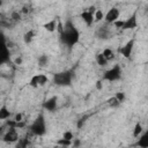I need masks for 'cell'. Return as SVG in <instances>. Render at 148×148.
Here are the masks:
<instances>
[{"label":"cell","instance_id":"1","mask_svg":"<svg viewBox=\"0 0 148 148\" xmlns=\"http://www.w3.org/2000/svg\"><path fill=\"white\" fill-rule=\"evenodd\" d=\"M60 35H61L62 42L68 46H73L74 44H76L77 40H79V37H80V34H79L77 29L73 25V23L71 21H67L65 23Z\"/></svg>","mask_w":148,"mask_h":148},{"label":"cell","instance_id":"2","mask_svg":"<svg viewBox=\"0 0 148 148\" xmlns=\"http://www.w3.org/2000/svg\"><path fill=\"white\" fill-rule=\"evenodd\" d=\"M30 132L37 136H43L46 133V121L43 114H39L30 125Z\"/></svg>","mask_w":148,"mask_h":148},{"label":"cell","instance_id":"3","mask_svg":"<svg viewBox=\"0 0 148 148\" xmlns=\"http://www.w3.org/2000/svg\"><path fill=\"white\" fill-rule=\"evenodd\" d=\"M72 80H73V74L69 71H64L53 75V82L57 86H61V87L69 86L72 83Z\"/></svg>","mask_w":148,"mask_h":148},{"label":"cell","instance_id":"4","mask_svg":"<svg viewBox=\"0 0 148 148\" xmlns=\"http://www.w3.org/2000/svg\"><path fill=\"white\" fill-rule=\"evenodd\" d=\"M120 77H121V68H120V65H113L103 75V80L109 81V82L118 81Z\"/></svg>","mask_w":148,"mask_h":148},{"label":"cell","instance_id":"5","mask_svg":"<svg viewBox=\"0 0 148 148\" xmlns=\"http://www.w3.org/2000/svg\"><path fill=\"white\" fill-rule=\"evenodd\" d=\"M119 18H120V10L117 7H111V8L108 9L106 13H104V22H105V24L112 25Z\"/></svg>","mask_w":148,"mask_h":148},{"label":"cell","instance_id":"6","mask_svg":"<svg viewBox=\"0 0 148 148\" xmlns=\"http://www.w3.org/2000/svg\"><path fill=\"white\" fill-rule=\"evenodd\" d=\"M49 82V77L46 74H35L31 76L30 81H29V84L32 87V88H38V87H42V86H45L46 83Z\"/></svg>","mask_w":148,"mask_h":148},{"label":"cell","instance_id":"7","mask_svg":"<svg viewBox=\"0 0 148 148\" xmlns=\"http://www.w3.org/2000/svg\"><path fill=\"white\" fill-rule=\"evenodd\" d=\"M20 140L18 138V132L14 127H9V130L2 135V141L6 143H15Z\"/></svg>","mask_w":148,"mask_h":148},{"label":"cell","instance_id":"8","mask_svg":"<svg viewBox=\"0 0 148 148\" xmlns=\"http://www.w3.org/2000/svg\"><path fill=\"white\" fill-rule=\"evenodd\" d=\"M134 44H135V40L134 39H130L124 46H121L119 49V53L124 57V58H130L133 53V50H134Z\"/></svg>","mask_w":148,"mask_h":148},{"label":"cell","instance_id":"9","mask_svg":"<svg viewBox=\"0 0 148 148\" xmlns=\"http://www.w3.org/2000/svg\"><path fill=\"white\" fill-rule=\"evenodd\" d=\"M136 27H138V18H136V13H134L133 15H131L128 18L124 21L123 30H132V29H135Z\"/></svg>","mask_w":148,"mask_h":148},{"label":"cell","instance_id":"10","mask_svg":"<svg viewBox=\"0 0 148 148\" xmlns=\"http://www.w3.org/2000/svg\"><path fill=\"white\" fill-rule=\"evenodd\" d=\"M80 17L82 18V21L84 22V24L87 27H91L95 23L94 22V13H91L88 9H83L82 13H81V15H80Z\"/></svg>","mask_w":148,"mask_h":148},{"label":"cell","instance_id":"11","mask_svg":"<svg viewBox=\"0 0 148 148\" xmlns=\"http://www.w3.org/2000/svg\"><path fill=\"white\" fill-rule=\"evenodd\" d=\"M58 21L56 20V18H51V20H49V21H46L44 24H43V28L47 31V32H54V31H57L58 30Z\"/></svg>","mask_w":148,"mask_h":148},{"label":"cell","instance_id":"12","mask_svg":"<svg viewBox=\"0 0 148 148\" xmlns=\"http://www.w3.org/2000/svg\"><path fill=\"white\" fill-rule=\"evenodd\" d=\"M9 58V51H8V46L3 43L0 42V65L6 62Z\"/></svg>","mask_w":148,"mask_h":148},{"label":"cell","instance_id":"13","mask_svg":"<svg viewBox=\"0 0 148 148\" xmlns=\"http://www.w3.org/2000/svg\"><path fill=\"white\" fill-rule=\"evenodd\" d=\"M106 25H108V24H105V25H103V27H99V28L97 29L96 36H97L98 38H101V39H108V38H110L111 31H110V29H109Z\"/></svg>","mask_w":148,"mask_h":148},{"label":"cell","instance_id":"14","mask_svg":"<svg viewBox=\"0 0 148 148\" xmlns=\"http://www.w3.org/2000/svg\"><path fill=\"white\" fill-rule=\"evenodd\" d=\"M36 36H37L36 30H35V29H30V30H28V31L23 35V42H24L25 44H31V43L35 40Z\"/></svg>","mask_w":148,"mask_h":148},{"label":"cell","instance_id":"15","mask_svg":"<svg viewBox=\"0 0 148 148\" xmlns=\"http://www.w3.org/2000/svg\"><path fill=\"white\" fill-rule=\"evenodd\" d=\"M136 146L139 148H148V133L147 132H143L139 136V139L136 141Z\"/></svg>","mask_w":148,"mask_h":148},{"label":"cell","instance_id":"16","mask_svg":"<svg viewBox=\"0 0 148 148\" xmlns=\"http://www.w3.org/2000/svg\"><path fill=\"white\" fill-rule=\"evenodd\" d=\"M44 108L47 111H54L57 109V97L53 96V97L46 99L45 103H44Z\"/></svg>","mask_w":148,"mask_h":148},{"label":"cell","instance_id":"17","mask_svg":"<svg viewBox=\"0 0 148 148\" xmlns=\"http://www.w3.org/2000/svg\"><path fill=\"white\" fill-rule=\"evenodd\" d=\"M10 116H12L10 110L7 108L6 104H3V105L0 108V120H7V119L10 118Z\"/></svg>","mask_w":148,"mask_h":148},{"label":"cell","instance_id":"18","mask_svg":"<svg viewBox=\"0 0 148 148\" xmlns=\"http://www.w3.org/2000/svg\"><path fill=\"white\" fill-rule=\"evenodd\" d=\"M102 54H103V57L106 59V61L109 62V61H111V60H113L114 59V52H113V50L111 49V47H105V49H103V51L101 52Z\"/></svg>","mask_w":148,"mask_h":148},{"label":"cell","instance_id":"19","mask_svg":"<svg viewBox=\"0 0 148 148\" xmlns=\"http://www.w3.org/2000/svg\"><path fill=\"white\" fill-rule=\"evenodd\" d=\"M101 21H104V12L101 8H96V10L94 12V22L97 23Z\"/></svg>","mask_w":148,"mask_h":148},{"label":"cell","instance_id":"20","mask_svg":"<svg viewBox=\"0 0 148 148\" xmlns=\"http://www.w3.org/2000/svg\"><path fill=\"white\" fill-rule=\"evenodd\" d=\"M143 132H145V130H143L142 124L141 123H136L135 126H134V128H133V136L134 138H139Z\"/></svg>","mask_w":148,"mask_h":148},{"label":"cell","instance_id":"21","mask_svg":"<svg viewBox=\"0 0 148 148\" xmlns=\"http://www.w3.org/2000/svg\"><path fill=\"white\" fill-rule=\"evenodd\" d=\"M95 59H96L97 65H98V66H101V67H105V66L108 65V61H106V59L103 57V54H102V53H97V54H96V57H95Z\"/></svg>","mask_w":148,"mask_h":148},{"label":"cell","instance_id":"22","mask_svg":"<svg viewBox=\"0 0 148 148\" xmlns=\"http://www.w3.org/2000/svg\"><path fill=\"white\" fill-rule=\"evenodd\" d=\"M37 61H38V65H39L40 67H45V66H47V64H49V58H47V56L42 54L40 57H38Z\"/></svg>","mask_w":148,"mask_h":148},{"label":"cell","instance_id":"23","mask_svg":"<svg viewBox=\"0 0 148 148\" xmlns=\"http://www.w3.org/2000/svg\"><path fill=\"white\" fill-rule=\"evenodd\" d=\"M108 105L111 108V109H116V108H118L119 105H120V103L116 99V97L113 96V97H111V98H109L108 99Z\"/></svg>","mask_w":148,"mask_h":148},{"label":"cell","instance_id":"24","mask_svg":"<svg viewBox=\"0 0 148 148\" xmlns=\"http://www.w3.org/2000/svg\"><path fill=\"white\" fill-rule=\"evenodd\" d=\"M62 139H65V140H68V141H73V139H74V133L71 131V130H67V131H65L64 133H62V136H61Z\"/></svg>","mask_w":148,"mask_h":148},{"label":"cell","instance_id":"25","mask_svg":"<svg viewBox=\"0 0 148 148\" xmlns=\"http://www.w3.org/2000/svg\"><path fill=\"white\" fill-rule=\"evenodd\" d=\"M57 145H59L61 148H67V147H71L72 146V141H68V140H65V139H59L57 141Z\"/></svg>","mask_w":148,"mask_h":148},{"label":"cell","instance_id":"26","mask_svg":"<svg viewBox=\"0 0 148 148\" xmlns=\"http://www.w3.org/2000/svg\"><path fill=\"white\" fill-rule=\"evenodd\" d=\"M21 12H18V10H14V12H12V14H10V18L13 20V21H20L21 20Z\"/></svg>","mask_w":148,"mask_h":148},{"label":"cell","instance_id":"27","mask_svg":"<svg viewBox=\"0 0 148 148\" xmlns=\"http://www.w3.org/2000/svg\"><path fill=\"white\" fill-rule=\"evenodd\" d=\"M114 97H116V99L121 104L124 101H125V98H126V96H125V92H123V91H119V92H117L116 95H114Z\"/></svg>","mask_w":148,"mask_h":148},{"label":"cell","instance_id":"28","mask_svg":"<svg viewBox=\"0 0 148 148\" xmlns=\"http://www.w3.org/2000/svg\"><path fill=\"white\" fill-rule=\"evenodd\" d=\"M124 21H125V20H123V18H119V20H118V21H116V22H114L112 25H113V27H116L117 29H123V25H124Z\"/></svg>","mask_w":148,"mask_h":148},{"label":"cell","instance_id":"29","mask_svg":"<svg viewBox=\"0 0 148 148\" xmlns=\"http://www.w3.org/2000/svg\"><path fill=\"white\" fill-rule=\"evenodd\" d=\"M14 121H15V123H21V121H23V114H22L21 112L16 113L15 117H14Z\"/></svg>","mask_w":148,"mask_h":148},{"label":"cell","instance_id":"30","mask_svg":"<svg viewBox=\"0 0 148 148\" xmlns=\"http://www.w3.org/2000/svg\"><path fill=\"white\" fill-rule=\"evenodd\" d=\"M14 64L15 65H22L23 64V58L21 56H17L15 59H14Z\"/></svg>","mask_w":148,"mask_h":148},{"label":"cell","instance_id":"31","mask_svg":"<svg viewBox=\"0 0 148 148\" xmlns=\"http://www.w3.org/2000/svg\"><path fill=\"white\" fill-rule=\"evenodd\" d=\"M81 145V141L79 140V139H73V141H72V147H74V148H77L79 146Z\"/></svg>","mask_w":148,"mask_h":148},{"label":"cell","instance_id":"32","mask_svg":"<svg viewBox=\"0 0 148 148\" xmlns=\"http://www.w3.org/2000/svg\"><path fill=\"white\" fill-rule=\"evenodd\" d=\"M95 86H96V89H97V90H102V88H103V81H102V80L96 81Z\"/></svg>","mask_w":148,"mask_h":148},{"label":"cell","instance_id":"33","mask_svg":"<svg viewBox=\"0 0 148 148\" xmlns=\"http://www.w3.org/2000/svg\"><path fill=\"white\" fill-rule=\"evenodd\" d=\"M1 6H2V1L0 0V10H1Z\"/></svg>","mask_w":148,"mask_h":148}]
</instances>
